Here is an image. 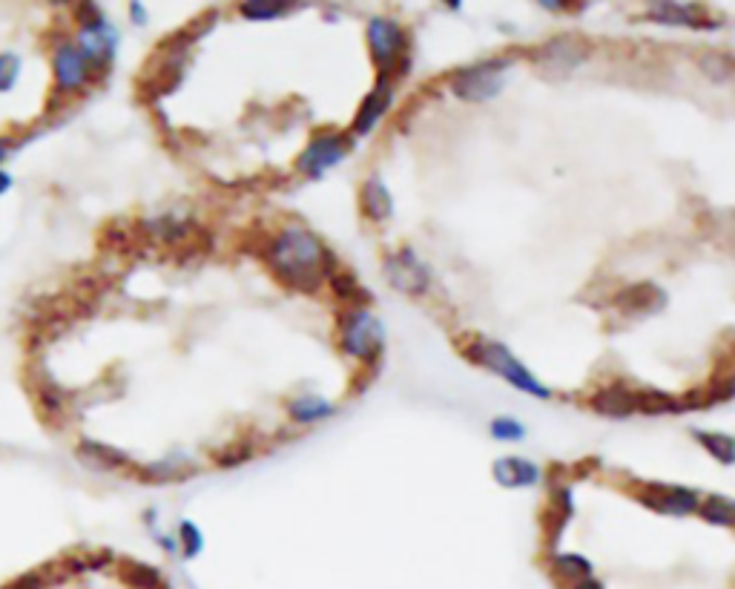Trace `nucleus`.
Listing matches in <instances>:
<instances>
[{
	"instance_id": "3",
	"label": "nucleus",
	"mask_w": 735,
	"mask_h": 589,
	"mask_svg": "<svg viewBox=\"0 0 735 589\" xmlns=\"http://www.w3.org/2000/svg\"><path fill=\"white\" fill-rule=\"evenodd\" d=\"M368 47H371L374 64L379 69V87L394 90V84L409 73V38L397 24L376 17L368 29Z\"/></svg>"
},
{
	"instance_id": "15",
	"label": "nucleus",
	"mask_w": 735,
	"mask_h": 589,
	"mask_svg": "<svg viewBox=\"0 0 735 589\" xmlns=\"http://www.w3.org/2000/svg\"><path fill=\"white\" fill-rule=\"evenodd\" d=\"M327 282H331V291L336 294V299L343 305H348V308H353V311H360V308H365V305L374 299L371 291H365V287L357 282V277L343 268H336L334 273L327 277Z\"/></svg>"
},
{
	"instance_id": "6",
	"label": "nucleus",
	"mask_w": 735,
	"mask_h": 589,
	"mask_svg": "<svg viewBox=\"0 0 735 589\" xmlns=\"http://www.w3.org/2000/svg\"><path fill=\"white\" fill-rule=\"evenodd\" d=\"M52 73H55V95H75L92 81V66L69 41H61L52 52Z\"/></svg>"
},
{
	"instance_id": "10",
	"label": "nucleus",
	"mask_w": 735,
	"mask_h": 589,
	"mask_svg": "<svg viewBox=\"0 0 735 589\" xmlns=\"http://www.w3.org/2000/svg\"><path fill=\"white\" fill-rule=\"evenodd\" d=\"M575 507H572V495H569V486H552L546 498V507L540 512V529H543V540H546V547H555L560 533H564V526L569 524V517H572Z\"/></svg>"
},
{
	"instance_id": "8",
	"label": "nucleus",
	"mask_w": 735,
	"mask_h": 589,
	"mask_svg": "<svg viewBox=\"0 0 735 589\" xmlns=\"http://www.w3.org/2000/svg\"><path fill=\"white\" fill-rule=\"evenodd\" d=\"M503 69H506V61H486L472 69H463L454 75V92L466 101L491 99L503 87Z\"/></svg>"
},
{
	"instance_id": "29",
	"label": "nucleus",
	"mask_w": 735,
	"mask_h": 589,
	"mask_svg": "<svg viewBox=\"0 0 735 589\" xmlns=\"http://www.w3.org/2000/svg\"><path fill=\"white\" fill-rule=\"evenodd\" d=\"M294 3H276V0H256V3H242L245 17H279L285 15Z\"/></svg>"
},
{
	"instance_id": "1",
	"label": "nucleus",
	"mask_w": 735,
	"mask_h": 589,
	"mask_svg": "<svg viewBox=\"0 0 735 589\" xmlns=\"http://www.w3.org/2000/svg\"><path fill=\"white\" fill-rule=\"evenodd\" d=\"M265 263L270 265L273 277L285 287L302 291V294H313L319 285L334 273L336 256L327 251L311 230L302 228H285L276 233V242L270 247V254Z\"/></svg>"
},
{
	"instance_id": "9",
	"label": "nucleus",
	"mask_w": 735,
	"mask_h": 589,
	"mask_svg": "<svg viewBox=\"0 0 735 589\" xmlns=\"http://www.w3.org/2000/svg\"><path fill=\"white\" fill-rule=\"evenodd\" d=\"M586 57V50L575 38H555L531 50V61L549 75H566L572 66H578Z\"/></svg>"
},
{
	"instance_id": "28",
	"label": "nucleus",
	"mask_w": 735,
	"mask_h": 589,
	"mask_svg": "<svg viewBox=\"0 0 735 589\" xmlns=\"http://www.w3.org/2000/svg\"><path fill=\"white\" fill-rule=\"evenodd\" d=\"M695 437H698V440L704 443V449H710L712 454L721 460V463H733V440H730V437H724V434H704V432H698Z\"/></svg>"
},
{
	"instance_id": "23",
	"label": "nucleus",
	"mask_w": 735,
	"mask_h": 589,
	"mask_svg": "<svg viewBox=\"0 0 735 589\" xmlns=\"http://www.w3.org/2000/svg\"><path fill=\"white\" fill-rule=\"evenodd\" d=\"M362 210H365L368 219H385V216L391 214V199L383 190V184H376V181H368L365 188H362Z\"/></svg>"
},
{
	"instance_id": "21",
	"label": "nucleus",
	"mask_w": 735,
	"mask_h": 589,
	"mask_svg": "<svg viewBox=\"0 0 735 589\" xmlns=\"http://www.w3.org/2000/svg\"><path fill=\"white\" fill-rule=\"evenodd\" d=\"M494 475H498V481L503 483V486H526V483H531L538 477V472H534V466L526 463V460L508 458L500 460L498 466H494Z\"/></svg>"
},
{
	"instance_id": "22",
	"label": "nucleus",
	"mask_w": 735,
	"mask_h": 589,
	"mask_svg": "<svg viewBox=\"0 0 735 589\" xmlns=\"http://www.w3.org/2000/svg\"><path fill=\"white\" fill-rule=\"evenodd\" d=\"M589 573H592V566L580 555H557L552 561V575H555L557 581H569L572 587L578 581H583V578H589Z\"/></svg>"
},
{
	"instance_id": "34",
	"label": "nucleus",
	"mask_w": 735,
	"mask_h": 589,
	"mask_svg": "<svg viewBox=\"0 0 735 589\" xmlns=\"http://www.w3.org/2000/svg\"><path fill=\"white\" fill-rule=\"evenodd\" d=\"M12 150H15V141L7 139V136H0V164L7 162L12 156Z\"/></svg>"
},
{
	"instance_id": "12",
	"label": "nucleus",
	"mask_w": 735,
	"mask_h": 589,
	"mask_svg": "<svg viewBox=\"0 0 735 589\" xmlns=\"http://www.w3.org/2000/svg\"><path fill=\"white\" fill-rule=\"evenodd\" d=\"M589 406L604 418H630L635 414V392L621 380H615V383L597 388Z\"/></svg>"
},
{
	"instance_id": "4",
	"label": "nucleus",
	"mask_w": 735,
	"mask_h": 589,
	"mask_svg": "<svg viewBox=\"0 0 735 589\" xmlns=\"http://www.w3.org/2000/svg\"><path fill=\"white\" fill-rule=\"evenodd\" d=\"M383 343V328H379L374 317H368L362 311L345 313L343 325H339V345L345 351L362 357V362H379Z\"/></svg>"
},
{
	"instance_id": "19",
	"label": "nucleus",
	"mask_w": 735,
	"mask_h": 589,
	"mask_svg": "<svg viewBox=\"0 0 735 589\" xmlns=\"http://www.w3.org/2000/svg\"><path fill=\"white\" fill-rule=\"evenodd\" d=\"M256 440H259V434H250V437H242V440H233L228 443L224 449L212 451V460L219 463L221 469H230V466H238V463H245V460L256 458L259 454V446H256Z\"/></svg>"
},
{
	"instance_id": "11",
	"label": "nucleus",
	"mask_w": 735,
	"mask_h": 589,
	"mask_svg": "<svg viewBox=\"0 0 735 589\" xmlns=\"http://www.w3.org/2000/svg\"><path fill=\"white\" fill-rule=\"evenodd\" d=\"M612 303L615 308L623 313H653L667 303V296H663L661 287L653 285V282H635V285L621 287V291L612 296Z\"/></svg>"
},
{
	"instance_id": "36",
	"label": "nucleus",
	"mask_w": 735,
	"mask_h": 589,
	"mask_svg": "<svg viewBox=\"0 0 735 589\" xmlns=\"http://www.w3.org/2000/svg\"><path fill=\"white\" fill-rule=\"evenodd\" d=\"M572 589H604V584L595 581V578H592V575H589V578H583V581L575 584Z\"/></svg>"
},
{
	"instance_id": "32",
	"label": "nucleus",
	"mask_w": 735,
	"mask_h": 589,
	"mask_svg": "<svg viewBox=\"0 0 735 589\" xmlns=\"http://www.w3.org/2000/svg\"><path fill=\"white\" fill-rule=\"evenodd\" d=\"M181 540H184V555L193 558L202 549V538H198V529L193 524L181 526Z\"/></svg>"
},
{
	"instance_id": "26",
	"label": "nucleus",
	"mask_w": 735,
	"mask_h": 589,
	"mask_svg": "<svg viewBox=\"0 0 735 589\" xmlns=\"http://www.w3.org/2000/svg\"><path fill=\"white\" fill-rule=\"evenodd\" d=\"M21 69H24V61L17 52H0V92L15 90Z\"/></svg>"
},
{
	"instance_id": "14",
	"label": "nucleus",
	"mask_w": 735,
	"mask_h": 589,
	"mask_svg": "<svg viewBox=\"0 0 735 589\" xmlns=\"http://www.w3.org/2000/svg\"><path fill=\"white\" fill-rule=\"evenodd\" d=\"M649 17L661 24H684V26H710L712 15L704 7H684V3H653Z\"/></svg>"
},
{
	"instance_id": "33",
	"label": "nucleus",
	"mask_w": 735,
	"mask_h": 589,
	"mask_svg": "<svg viewBox=\"0 0 735 589\" xmlns=\"http://www.w3.org/2000/svg\"><path fill=\"white\" fill-rule=\"evenodd\" d=\"M491 432L498 434V437H520V434H524V428L517 426V423H512V420H494Z\"/></svg>"
},
{
	"instance_id": "5",
	"label": "nucleus",
	"mask_w": 735,
	"mask_h": 589,
	"mask_svg": "<svg viewBox=\"0 0 735 589\" xmlns=\"http://www.w3.org/2000/svg\"><path fill=\"white\" fill-rule=\"evenodd\" d=\"M623 491L641 500L644 507L655 509V512H670V515H689L695 512V495L693 491L681 489V486H663V483H641L635 477H627Z\"/></svg>"
},
{
	"instance_id": "2",
	"label": "nucleus",
	"mask_w": 735,
	"mask_h": 589,
	"mask_svg": "<svg viewBox=\"0 0 735 589\" xmlns=\"http://www.w3.org/2000/svg\"><path fill=\"white\" fill-rule=\"evenodd\" d=\"M454 345H457L460 357H466V360L474 362V366L494 369L498 374L506 376L508 383H515L517 388L538 394V397H549L546 388H543V385H540L538 380H534V376H531L529 371H526L524 366H520V362L508 354V348H503V345L489 343V340H482L480 334H460L457 340H454Z\"/></svg>"
},
{
	"instance_id": "24",
	"label": "nucleus",
	"mask_w": 735,
	"mask_h": 589,
	"mask_svg": "<svg viewBox=\"0 0 735 589\" xmlns=\"http://www.w3.org/2000/svg\"><path fill=\"white\" fill-rule=\"evenodd\" d=\"M679 400L672 394L663 392H635V411L644 414H667V411H679Z\"/></svg>"
},
{
	"instance_id": "20",
	"label": "nucleus",
	"mask_w": 735,
	"mask_h": 589,
	"mask_svg": "<svg viewBox=\"0 0 735 589\" xmlns=\"http://www.w3.org/2000/svg\"><path fill=\"white\" fill-rule=\"evenodd\" d=\"M78 454H81L87 463H92V466H99V469H121L130 463V458H127L124 451L109 449V446L95 443V440H83L81 446H78Z\"/></svg>"
},
{
	"instance_id": "27",
	"label": "nucleus",
	"mask_w": 735,
	"mask_h": 589,
	"mask_svg": "<svg viewBox=\"0 0 735 589\" xmlns=\"http://www.w3.org/2000/svg\"><path fill=\"white\" fill-rule=\"evenodd\" d=\"M701 515L707 517V521H712V524H721V526H733L735 521V507L730 503L727 498H712L704 503Z\"/></svg>"
},
{
	"instance_id": "35",
	"label": "nucleus",
	"mask_w": 735,
	"mask_h": 589,
	"mask_svg": "<svg viewBox=\"0 0 735 589\" xmlns=\"http://www.w3.org/2000/svg\"><path fill=\"white\" fill-rule=\"evenodd\" d=\"M12 184H15V179H12V176H9V172L0 167V196H3V193H9V190H12Z\"/></svg>"
},
{
	"instance_id": "30",
	"label": "nucleus",
	"mask_w": 735,
	"mask_h": 589,
	"mask_svg": "<svg viewBox=\"0 0 735 589\" xmlns=\"http://www.w3.org/2000/svg\"><path fill=\"white\" fill-rule=\"evenodd\" d=\"M374 376H376V362H362L360 369L353 371L351 388H348V394H351V397L362 394L368 388V385L374 383Z\"/></svg>"
},
{
	"instance_id": "17",
	"label": "nucleus",
	"mask_w": 735,
	"mask_h": 589,
	"mask_svg": "<svg viewBox=\"0 0 735 589\" xmlns=\"http://www.w3.org/2000/svg\"><path fill=\"white\" fill-rule=\"evenodd\" d=\"M115 569H118V578H121V581L132 589H170L156 566L141 564V561H130V558H124V561H118Z\"/></svg>"
},
{
	"instance_id": "18",
	"label": "nucleus",
	"mask_w": 735,
	"mask_h": 589,
	"mask_svg": "<svg viewBox=\"0 0 735 589\" xmlns=\"http://www.w3.org/2000/svg\"><path fill=\"white\" fill-rule=\"evenodd\" d=\"M391 92L388 87H379L376 84V90L368 95L365 101H362L360 113H357V121H353V130L357 132H368L374 130V124L379 121V115L385 113V107H388V99H391Z\"/></svg>"
},
{
	"instance_id": "25",
	"label": "nucleus",
	"mask_w": 735,
	"mask_h": 589,
	"mask_svg": "<svg viewBox=\"0 0 735 589\" xmlns=\"http://www.w3.org/2000/svg\"><path fill=\"white\" fill-rule=\"evenodd\" d=\"M196 472L193 466H170V463H153V466H144V469H136V477L139 481H150V483H170V481H184V477H190Z\"/></svg>"
},
{
	"instance_id": "7",
	"label": "nucleus",
	"mask_w": 735,
	"mask_h": 589,
	"mask_svg": "<svg viewBox=\"0 0 735 589\" xmlns=\"http://www.w3.org/2000/svg\"><path fill=\"white\" fill-rule=\"evenodd\" d=\"M351 148V136L336 130H319L311 139V144H308V150L302 153V158H299V170H305L308 176H322L331 164L348 156Z\"/></svg>"
},
{
	"instance_id": "16",
	"label": "nucleus",
	"mask_w": 735,
	"mask_h": 589,
	"mask_svg": "<svg viewBox=\"0 0 735 589\" xmlns=\"http://www.w3.org/2000/svg\"><path fill=\"white\" fill-rule=\"evenodd\" d=\"M394 268V282L402 287V291H409V294H423L425 287H428V273H425L423 265L414 259L411 254L394 256L388 259V270Z\"/></svg>"
},
{
	"instance_id": "13",
	"label": "nucleus",
	"mask_w": 735,
	"mask_h": 589,
	"mask_svg": "<svg viewBox=\"0 0 735 589\" xmlns=\"http://www.w3.org/2000/svg\"><path fill=\"white\" fill-rule=\"evenodd\" d=\"M273 242H276V233H273V230L265 228L262 221H250L247 228L236 230V236H233V251H236V254L259 256L265 263Z\"/></svg>"
},
{
	"instance_id": "31",
	"label": "nucleus",
	"mask_w": 735,
	"mask_h": 589,
	"mask_svg": "<svg viewBox=\"0 0 735 589\" xmlns=\"http://www.w3.org/2000/svg\"><path fill=\"white\" fill-rule=\"evenodd\" d=\"M327 406H322L319 400H299L294 406V418H299L302 423H313V420H319L322 414H327Z\"/></svg>"
}]
</instances>
